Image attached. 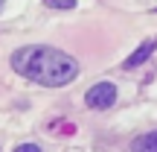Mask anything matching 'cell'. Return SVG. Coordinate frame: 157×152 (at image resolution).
<instances>
[{
	"label": "cell",
	"mask_w": 157,
	"mask_h": 152,
	"mask_svg": "<svg viewBox=\"0 0 157 152\" xmlns=\"http://www.w3.org/2000/svg\"><path fill=\"white\" fill-rule=\"evenodd\" d=\"M9 64L15 68V73H21L29 82L44 85V88H61V85H70L78 76L76 59L47 44H29V47L15 50Z\"/></svg>",
	"instance_id": "cell-1"
},
{
	"label": "cell",
	"mask_w": 157,
	"mask_h": 152,
	"mask_svg": "<svg viewBox=\"0 0 157 152\" xmlns=\"http://www.w3.org/2000/svg\"><path fill=\"white\" fill-rule=\"evenodd\" d=\"M84 102H87V108H93V111L111 108L113 102H117V85L113 82H96L93 88L84 94Z\"/></svg>",
	"instance_id": "cell-2"
},
{
	"label": "cell",
	"mask_w": 157,
	"mask_h": 152,
	"mask_svg": "<svg viewBox=\"0 0 157 152\" xmlns=\"http://www.w3.org/2000/svg\"><path fill=\"white\" fill-rule=\"evenodd\" d=\"M154 50H157V41H154V38L143 41V44H140V47H137V50H134V53H131V56L122 62V68H125V70H131V68H140V64L146 62V59L151 56Z\"/></svg>",
	"instance_id": "cell-3"
},
{
	"label": "cell",
	"mask_w": 157,
	"mask_h": 152,
	"mask_svg": "<svg viewBox=\"0 0 157 152\" xmlns=\"http://www.w3.org/2000/svg\"><path fill=\"white\" fill-rule=\"evenodd\" d=\"M131 152H157V129L140 135L134 143H131Z\"/></svg>",
	"instance_id": "cell-4"
},
{
	"label": "cell",
	"mask_w": 157,
	"mask_h": 152,
	"mask_svg": "<svg viewBox=\"0 0 157 152\" xmlns=\"http://www.w3.org/2000/svg\"><path fill=\"white\" fill-rule=\"evenodd\" d=\"M50 9H73L76 6V0H44Z\"/></svg>",
	"instance_id": "cell-5"
},
{
	"label": "cell",
	"mask_w": 157,
	"mask_h": 152,
	"mask_svg": "<svg viewBox=\"0 0 157 152\" xmlns=\"http://www.w3.org/2000/svg\"><path fill=\"white\" fill-rule=\"evenodd\" d=\"M15 152H41V146H38V143H21Z\"/></svg>",
	"instance_id": "cell-6"
},
{
	"label": "cell",
	"mask_w": 157,
	"mask_h": 152,
	"mask_svg": "<svg viewBox=\"0 0 157 152\" xmlns=\"http://www.w3.org/2000/svg\"><path fill=\"white\" fill-rule=\"evenodd\" d=\"M0 3H3V0H0Z\"/></svg>",
	"instance_id": "cell-7"
}]
</instances>
